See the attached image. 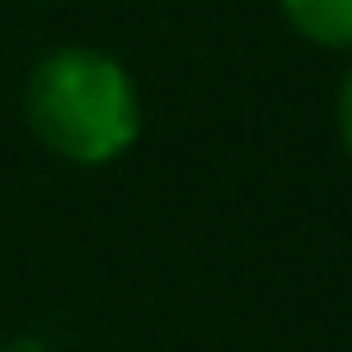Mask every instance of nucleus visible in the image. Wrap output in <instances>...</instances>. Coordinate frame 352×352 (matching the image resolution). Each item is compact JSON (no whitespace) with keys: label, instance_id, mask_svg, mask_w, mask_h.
Returning a JSON list of instances; mask_svg holds the SVG:
<instances>
[{"label":"nucleus","instance_id":"nucleus-3","mask_svg":"<svg viewBox=\"0 0 352 352\" xmlns=\"http://www.w3.org/2000/svg\"><path fill=\"white\" fill-rule=\"evenodd\" d=\"M337 133H342V148H347V159H352V67H347V77H342V92H337Z\"/></svg>","mask_w":352,"mask_h":352},{"label":"nucleus","instance_id":"nucleus-2","mask_svg":"<svg viewBox=\"0 0 352 352\" xmlns=\"http://www.w3.org/2000/svg\"><path fill=\"white\" fill-rule=\"evenodd\" d=\"M286 26L311 46L352 52V0H276Z\"/></svg>","mask_w":352,"mask_h":352},{"label":"nucleus","instance_id":"nucleus-4","mask_svg":"<svg viewBox=\"0 0 352 352\" xmlns=\"http://www.w3.org/2000/svg\"><path fill=\"white\" fill-rule=\"evenodd\" d=\"M0 352H52V347H46L41 337H10V342L0 347Z\"/></svg>","mask_w":352,"mask_h":352},{"label":"nucleus","instance_id":"nucleus-1","mask_svg":"<svg viewBox=\"0 0 352 352\" xmlns=\"http://www.w3.org/2000/svg\"><path fill=\"white\" fill-rule=\"evenodd\" d=\"M26 123L56 159L102 168L138 143L143 97L113 52L56 46L26 77Z\"/></svg>","mask_w":352,"mask_h":352}]
</instances>
